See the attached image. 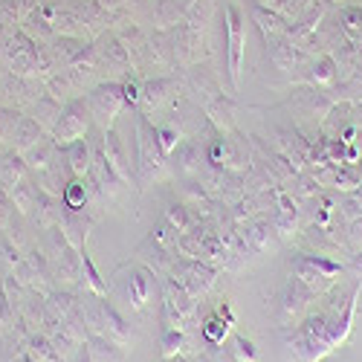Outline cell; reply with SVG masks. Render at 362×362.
Listing matches in <instances>:
<instances>
[{
  "label": "cell",
  "mask_w": 362,
  "mask_h": 362,
  "mask_svg": "<svg viewBox=\"0 0 362 362\" xmlns=\"http://www.w3.org/2000/svg\"><path fill=\"white\" fill-rule=\"evenodd\" d=\"M9 197H12V203H15V209H18L21 215H29L35 209V203H38V189L29 183V180H23V183H18L9 192Z\"/></svg>",
  "instance_id": "9c48e42d"
},
{
  "label": "cell",
  "mask_w": 362,
  "mask_h": 362,
  "mask_svg": "<svg viewBox=\"0 0 362 362\" xmlns=\"http://www.w3.org/2000/svg\"><path fill=\"white\" fill-rule=\"evenodd\" d=\"M244 38H247V21L244 12L235 4H226V41H229V76L240 81V58H244Z\"/></svg>",
  "instance_id": "7a4b0ae2"
},
{
  "label": "cell",
  "mask_w": 362,
  "mask_h": 362,
  "mask_svg": "<svg viewBox=\"0 0 362 362\" xmlns=\"http://www.w3.org/2000/svg\"><path fill=\"white\" fill-rule=\"evenodd\" d=\"M44 139V128L35 122L33 116H21V122L15 128V136H12V151L18 154H26L33 145H38Z\"/></svg>",
  "instance_id": "8992f818"
},
{
  "label": "cell",
  "mask_w": 362,
  "mask_h": 362,
  "mask_svg": "<svg viewBox=\"0 0 362 362\" xmlns=\"http://www.w3.org/2000/svg\"><path fill=\"white\" fill-rule=\"evenodd\" d=\"M18 122H21V113H18V110H12V107H0V145L12 142Z\"/></svg>",
  "instance_id": "5bb4252c"
},
{
  "label": "cell",
  "mask_w": 362,
  "mask_h": 362,
  "mask_svg": "<svg viewBox=\"0 0 362 362\" xmlns=\"http://www.w3.org/2000/svg\"><path fill=\"white\" fill-rule=\"evenodd\" d=\"M64 206L67 209H81L84 206V200H87V189H84V183L76 177V180H70V183L64 186Z\"/></svg>",
  "instance_id": "9a60e30c"
},
{
  "label": "cell",
  "mask_w": 362,
  "mask_h": 362,
  "mask_svg": "<svg viewBox=\"0 0 362 362\" xmlns=\"http://www.w3.org/2000/svg\"><path fill=\"white\" fill-rule=\"evenodd\" d=\"M81 264H84V273H87V281H90V287H93L96 293H102L105 287H102V281H99V276H96V269H93V264H90V258H87V252L81 255Z\"/></svg>",
  "instance_id": "ffe728a7"
},
{
  "label": "cell",
  "mask_w": 362,
  "mask_h": 362,
  "mask_svg": "<svg viewBox=\"0 0 362 362\" xmlns=\"http://www.w3.org/2000/svg\"><path fill=\"white\" fill-rule=\"evenodd\" d=\"M26 171H29V165H26L23 154H18V151H4V154H0V189L12 192L18 183L26 180Z\"/></svg>",
  "instance_id": "5b68a950"
},
{
  "label": "cell",
  "mask_w": 362,
  "mask_h": 362,
  "mask_svg": "<svg viewBox=\"0 0 362 362\" xmlns=\"http://www.w3.org/2000/svg\"><path fill=\"white\" fill-rule=\"evenodd\" d=\"M70 151H67V163H70V168H73V174L76 177H81L87 168H90V154H87V145L78 139V142H73V145H67Z\"/></svg>",
  "instance_id": "7c38bea8"
},
{
  "label": "cell",
  "mask_w": 362,
  "mask_h": 362,
  "mask_svg": "<svg viewBox=\"0 0 362 362\" xmlns=\"http://www.w3.org/2000/svg\"><path fill=\"white\" fill-rule=\"evenodd\" d=\"M174 84L168 81V78H154V81H148L145 87H142V93H139V99L148 105V107H157V105H163L165 99H168V90H171Z\"/></svg>",
  "instance_id": "8fae6325"
},
{
  "label": "cell",
  "mask_w": 362,
  "mask_h": 362,
  "mask_svg": "<svg viewBox=\"0 0 362 362\" xmlns=\"http://www.w3.org/2000/svg\"><path fill=\"white\" fill-rule=\"evenodd\" d=\"M154 18H157V23H163V26L180 23V18H183V6H177V0H160L157 9H154Z\"/></svg>",
  "instance_id": "4fadbf2b"
},
{
  "label": "cell",
  "mask_w": 362,
  "mask_h": 362,
  "mask_svg": "<svg viewBox=\"0 0 362 362\" xmlns=\"http://www.w3.org/2000/svg\"><path fill=\"white\" fill-rule=\"evenodd\" d=\"M131 293H134V305L142 308V305H145V296H148V281H145L142 273H136V276L131 279Z\"/></svg>",
  "instance_id": "ac0fdd59"
},
{
  "label": "cell",
  "mask_w": 362,
  "mask_h": 362,
  "mask_svg": "<svg viewBox=\"0 0 362 362\" xmlns=\"http://www.w3.org/2000/svg\"><path fill=\"white\" fill-rule=\"evenodd\" d=\"M174 209H177V206H174ZM171 223H174L177 229H186V226H189V218H186L183 209H177V212H171Z\"/></svg>",
  "instance_id": "7402d4cb"
},
{
  "label": "cell",
  "mask_w": 362,
  "mask_h": 362,
  "mask_svg": "<svg viewBox=\"0 0 362 362\" xmlns=\"http://www.w3.org/2000/svg\"><path fill=\"white\" fill-rule=\"evenodd\" d=\"M160 136L145 125V119H139V168H142V177L151 180L154 174L163 171V145L157 142Z\"/></svg>",
  "instance_id": "277c9868"
},
{
  "label": "cell",
  "mask_w": 362,
  "mask_h": 362,
  "mask_svg": "<svg viewBox=\"0 0 362 362\" xmlns=\"http://www.w3.org/2000/svg\"><path fill=\"white\" fill-rule=\"evenodd\" d=\"M35 122L41 128H55L58 125V119H62V105L55 102V96H38L35 102Z\"/></svg>",
  "instance_id": "ba28073f"
},
{
  "label": "cell",
  "mask_w": 362,
  "mask_h": 362,
  "mask_svg": "<svg viewBox=\"0 0 362 362\" xmlns=\"http://www.w3.org/2000/svg\"><path fill=\"white\" fill-rule=\"evenodd\" d=\"M23 160H26V165L29 168H38V171H44L52 160H55V142H47V139H41L38 145H33L23 154Z\"/></svg>",
  "instance_id": "30bf717a"
},
{
  "label": "cell",
  "mask_w": 362,
  "mask_h": 362,
  "mask_svg": "<svg viewBox=\"0 0 362 362\" xmlns=\"http://www.w3.org/2000/svg\"><path fill=\"white\" fill-rule=\"evenodd\" d=\"M157 136H160V145H163V151H171V148H177L180 131H177L174 125H165V128H160V131H157Z\"/></svg>",
  "instance_id": "d6986e66"
},
{
  "label": "cell",
  "mask_w": 362,
  "mask_h": 362,
  "mask_svg": "<svg viewBox=\"0 0 362 362\" xmlns=\"http://www.w3.org/2000/svg\"><path fill=\"white\" fill-rule=\"evenodd\" d=\"M122 102H125L122 84H102V87H96L93 93H90L87 107H90V113H93L96 119H102L105 125H110L113 116L119 113V107H122Z\"/></svg>",
  "instance_id": "3957f363"
},
{
  "label": "cell",
  "mask_w": 362,
  "mask_h": 362,
  "mask_svg": "<svg viewBox=\"0 0 362 362\" xmlns=\"http://www.w3.org/2000/svg\"><path fill=\"white\" fill-rule=\"evenodd\" d=\"M209 160H212V165H223V160H226V142L223 139H218L212 145V151H209Z\"/></svg>",
  "instance_id": "44dd1931"
},
{
  "label": "cell",
  "mask_w": 362,
  "mask_h": 362,
  "mask_svg": "<svg viewBox=\"0 0 362 362\" xmlns=\"http://www.w3.org/2000/svg\"><path fill=\"white\" fill-rule=\"evenodd\" d=\"M209 116H212L218 125H226L229 128V122H232V105L223 102V99H218V102L209 105Z\"/></svg>",
  "instance_id": "e0dca14e"
},
{
  "label": "cell",
  "mask_w": 362,
  "mask_h": 362,
  "mask_svg": "<svg viewBox=\"0 0 362 362\" xmlns=\"http://www.w3.org/2000/svg\"><path fill=\"white\" fill-rule=\"evenodd\" d=\"M235 345H238V354H240V356H247V359H255V351H252V345H250L247 339H238Z\"/></svg>",
  "instance_id": "603a6c76"
},
{
  "label": "cell",
  "mask_w": 362,
  "mask_h": 362,
  "mask_svg": "<svg viewBox=\"0 0 362 362\" xmlns=\"http://www.w3.org/2000/svg\"><path fill=\"white\" fill-rule=\"evenodd\" d=\"M90 125V107L84 102H70L64 110H62V119H58V125L52 128V139L55 145H73L84 136Z\"/></svg>",
  "instance_id": "6da1fadb"
},
{
  "label": "cell",
  "mask_w": 362,
  "mask_h": 362,
  "mask_svg": "<svg viewBox=\"0 0 362 362\" xmlns=\"http://www.w3.org/2000/svg\"><path fill=\"white\" fill-rule=\"evenodd\" d=\"M102 154L107 157V163L116 168L119 177H131V165H128V157H125V148H122V142L116 139L113 131L105 134V148H102Z\"/></svg>",
  "instance_id": "52a82bcc"
},
{
  "label": "cell",
  "mask_w": 362,
  "mask_h": 362,
  "mask_svg": "<svg viewBox=\"0 0 362 362\" xmlns=\"http://www.w3.org/2000/svg\"><path fill=\"white\" fill-rule=\"evenodd\" d=\"M203 334L209 342H223V334H226V322L218 319V316H209L206 325H203Z\"/></svg>",
  "instance_id": "2e32d148"
}]
</instances>
